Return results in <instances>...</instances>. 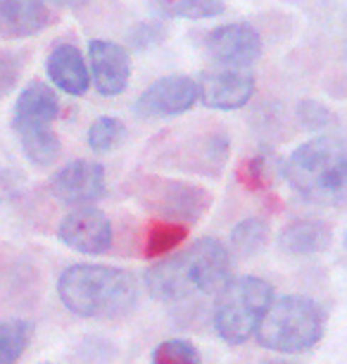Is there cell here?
Returning a JSON list of instances; mask_svg holds the SVG:
<instances>
[{
    "label": "cell",
    "instance_id": "cell-1",
    "mask_svg": "<svg viewBox=\"0 0 347 364\" xmlns=\"http://www.w3.org/2000/svg\"><path fill=\"white\" fill-rule=\"evenodd\" d=\"M57 295L77 317L121 319L138 305V281L119 267L74 264L57 279Z\"/></svg>",
    "mask_w": 347,
    "mask_h": 364
},
{
    "label": "cell",
    "instance_id": "cell-2",
    "mask_svg": "<svg viewBox=\"0 0 347 364\" xmlns=\"http://www.w3.org/2000/svg\"><path fill=\"white\" fill-rule=\"evenodd\" d=\"M285 176L302 198L321 205H340L347 191V153L338 136H319L285 162Z\"/></svg>",
    "mask_w": 347,
    "mask_h": 364
},
{
    "label": "cell",
    "instance_id": "cell-3",
    "mask_svg": "<svg viewBox=\"0 0 347 364\" xmlns=\"http://www.w3.org/2000/svg\"><path fill=\"white\" fill-rule=\"evenodd\" d=\"M255 333L271 353H307L324 336V310L304 295H285L271 302Z\"/></svg>",
    "mask_w": 347,
    "mask_h": 364
},
{
    "label": "cell",
    "instance_id": "cell-4",
    "mask_svg": "<svg viewBox=\"0 0 347 364\" xmlns=\"http://www.w3.org/2000/svg\"><path fill=\"white\" fill-rule=\"evenodd\" d=\"M274 302V288L260 277L231 279L219 293L214 328L228 346H243L253 338L262 317Z\"/></svg>",
    "mask_w": 347,
    "mask_h": 364
},
{
    "label": "cell",
    "instance_id": "cell-5",
    "mask_svg": "<svg viewBox=\"0 0 347 364\" xmlns=\"http://www.w3.org/2000/svg\"><path fill=\"white\" fill-rule=\"evenodd\" d=\"M133 196L141 203V208L160 217V222H174L186 226L205 217V212L212 205V193L207 188L155 174L136 178Z\"/></svg>",
    "mask_w": 347,
    "mask_h": 364
},
{
    "label": "cell",
    "instance_id": "cell-6",
    "mask_svg": "<svg viewBox=\"0 0 347 364\" xmlns=\"http://www.w3.org/2000/svg\"><path fill=\"white\" fill-rule=\"evenodd\" d=\"M231 250L216 238H200L183 255L188 284L193 291L205 295H219L231 281Z\"/></svg>",
    "mask_w": 347,
    "mask_h": 364
},
{
    "label": "cell",
    "instance_id": "cell-7",
    "mask_svg": "<svg viewBox=\"0 0 347 364\" xmlns=\"http://www.w3.org/2000/svg\"><path fill=\"white\" fill-rule=\"evenodd\" d=\"M105 167L93 160H74L50 178V191L60 203L72 208H91L105 196Z\"/></svg>",
    "mask_w": 347,
    "mask_h": 364
},
{
    "label": "cell",
    "instance_id": "cell-8",
    "mask_svg": "<svg viewBox=\"0 0 347 364\" xmlns=\"http://www.w3.org/2000/svg\"><path fill=\"white\" fill-rule=\"evenodd\" d=\"M197 102V84L186 74H169L153 81L136 100V114L145 119H165L188 112Z\"/></svg>",
    "mask_w": 347,
    "mask_h": 364
},
{
    "label": "cell",
    "instance_id": "cell-9",
    "mask_svg": "<svg viewBox=\"0 0 347 364\" xmlns=\"http://www.w3.org/2000/svg\"><path fill=\"white\" fill-rule=\"evenodd\" d=\"M67 248L84 255H103L112 248V222L98 208H77L57 226Z\"/></svg>",
    "mask_w": 347,
    "mask_h": 364
},
{
    "label": "cell",
    "instance_id": "cell-10",
    "mask_svg": "<svg viewBox=\"0 0 347 364\" xmlns=\"http://www.w3.org/2000/svg\"><path fill=\"white\" fill-rule=\"evenodd\" d=\"M205 50L212 55L216 63L226 65L231 70H241V67H248L260 60L262 36L248 22L224 24L207 33Z\"/></svg>",
    "mask_w": 347,
    "mask_h": 364
},
{
    "label": "cell",
    "instance_id": "cell-11",
    "mask_svg": "<svg viewBox=\"0 0 347 364\" xmlns=\"http://www.w3.org/2000/svg\"><path fill=\"white\" fill-rule=\"evenodd\" d=\"M197 84V100H202L212 109H238L248 105L255 93V77L243 70H221L202 72Z\"/></svg>",
    "mask_w": 347,
    "mask_h": 364
},
{
    "label": "cell",
    "instance_id": "cell-12",
    "mask_svg": "<svg viewBox=\"0 0 347 364\" xmlns=\"http://www.w3.org/2000/svg\"><path fill=\"white\" fill-rule=\"evenodd\" d=\"M226 160H228V139L221 132L190 136L183 146L169 150L167 157V162L174 164V169L200 171V174L207 176H219Z\"/></svg>",
    "mask_w": 347,
    "mask_h": 364
},
{
    "label": "cell",
    "instance_id": "cell-13",
    "mask_svg": "<svg viewBox=\"0 0 347 364\" xmlns=\"http://www.w3.org/2000/svg\"><path fill=\"white\" fill-rule=\"evenodd\" d=\"M88 55H91L88 74L93 77L98 93L105 98L124 93L131 79V58L124 48L112 41H91Z\"/></svg>",
    "mask_w": 347,
    "mask_h": 364
},
{
    "label": "cell",
    "instance_id": "cell-14",
    "mask_svg": "<svg viewBox=\"0 0 347 364\" xmlns=\"http://www.w3.org/2000/svg\"><path fill=\"white\" fill-rule=\"evenodd\" d=\"M53 22V8L43 0H0V38L36 36Z\"/></svg>",
    "mask_w": 347,
    "mask_h": 364
},
{
    "label": "cell",
    "instance_id": "cell-15",
    "mask_svg": "<svg viewBox=\"0 0 347 364\" xmlns=\"http://www.w3.org/2000/svg\"><path fill=\"white\" fill-rule=\"evenodd\" d=\"M45 72L62 93L84 95L88 86H91V74H88L86 60L74 43L53 46V50L45 60Z\"/></svg>",
    "mask_w": 347,
    "mask_h": 364
},
{
    "label": "cell",
    "instance_id": "cell-16",
    "mask_svg": "<svg viewBox=\"0 0 347 364\" xmlns=\"http://www.w3.org/2000/svg\"><path fill=\"white\" fill-rule=\"evenodd\" d=\"M278 243L290 255H316L331 248L333 226L316 217L292 219L288 226H283Z\"/></svg>",
    "mask_w": 347,
    "mask_h": 364
},
{
    "label": "cell",
    "instance_id": "cell-17",
    "mask_svg": "<svg viewBox=\"0 0 347 364\" xmlns=\"http://www.w3.org/2000/svg\"><path fill=\"white\" fill-rule=\"evenodd\" d=\"M60 117L57 93L43 81H31L24 86L15 102L12 124H53Z\"/></svg>",
    "mask_w": 347,
    "mask_h": 364
},
{
    "label": "cell",
    "instance_id": "cell-18",
    "mask_svg": "<svg viewBox=\"0 0 347 364\" xmlns=\"http://www.w3.org/2000/svg\"><path fill=\"white\" fill-rule=\"evenodd\" d=\"M22 153L36 167H50L62 155V141L55 134L53 124H12Z\"/></svg>",
    "mask_w": 347,
    "mask_h": 364
},
{
    "label": "cell",
    "instance_id": "cell-19",
    "mask_svg": "<svg viewBox=\"0 0 347 364\" xmlns=\"http://www.w3.org/2000/svg\"><path fill=\"white\" fill-rule=\"evenodd\" d=\"M148 288H150L153 298L165 302L183 298L190 291L186 269H183V255L153 267L150 274H148Z\"/></svg>",
    "mask_w": 347,
    "mask_h": 364
},
{
    "label": "cell",
    "instance_id": "cell-20",
    "mask_svg": "<svg viewBox=\"0 0 347 364\" xmlns=\"http://www.w3.org/2000/svg\"><path fill=\"white\" fill-rule=\"evenodd\" d=\"M190 233V226L186 224H174V222H153L148 226V233H145V243H143V255L148 259H155V257H162L167 252L176 250L183 240L188 238Z\"/></svg>",
    "mask_w": 347,
    "mask_h": 364
},
{
    "label": "cell",
    "instance_id": "cell-21",
    "mask_svg": "<svg viewBox=\"0 0 347 364\" xmlns=\"http://www.w3.org/2000/svg\"><path fill=\"white\" fill-rule=\"evenodd\" d=\"M269 243V224L262 217H248L231 231V248L238 257H253Z\"/></svg>",
    "mask_w": 347,
    "mask_h": 364
},
{
    "label": "cell",
    "instance_id": "cell-22",
    "mask_svg": "<svg viewBox=\"0 0 347 364\" xmlns=\"http://www.w3.org/2000/svg\"><path fill=\"white\" fill-rule=\"evenodd\" d=\"M33 326L26 319L0 321V364H17L29 348Z\"/></svg>",
    "mask_w": 347,
    "mask_h": 364
},
{
    "label": "cell",
    "instance_id": "cell-23",
    "mask_svg": "<svg viewBox=\"0 0 347 364\" xmlns=\"http://www.w3.org/2000/svg\"><path fill=\"white\" fill-rule=\"evenodd\" d=\"M160 10L179 19H209L224 15V0H158Z\"/></svg>",
    "mask_w": 347,
    "mask_h": 364
},
{
    "label": "cell",
    "instance_id": "cell-24",
    "mask_svg": "<svg viewBox=\"0 0 347 364\" xmlns=\"http://www.w3.org/2000/svg\"><path fill=\"white\" fill-rule=\"evenodd\" d=\"M124 134V122L117 119V117H98L88 129V146L95 153H110L117 143H121Z\"/></svg>",
    "mask_w": 347,
    "mask_h": 364
},
{
    "label": "cell",
    "instance_id": "cell-25",
    "mask_svg": "<svg viewBox=\"0 0 347 364\" xmlns=\"http://www.w3.org/2000/svg\"><path fill=\"white\" fill-rule=\"evenodd\" d=\"M153 364H202V360L193 343L172 338V341L160 343V346L155 348Z\"/></svg>",
    "mask_w": 347,
    "mask_h": 364
},
{
    "label": "cell",
    "instance_id": "cell-26",
    "mask_svg": "<svg viewBox=\"0 0 347 364\" xmlns=\"http://www.w3.org/2000/svg\"><path fill=\"white\" fill-rule=\"evenodd\" d=\"M269 162L267 157L255 155L238 164V181L248 191H267L269 188Z\"/></svg>",
    "mask_w": 347,
    "mask_h": 364
},
{
    "label": "cell",
    "instance_id": "cell-27",
    "mask_svg": "<svg viewBox=\"0 0 347 364\" xmlns=\"http://www.w3.org/2000/svg\"><path fill=\"white\" fill-rule=\"evenodd\" d=\"M297 117H300V124L304 129H329L338 124V117L333 114V109L316 100H302L297 107Z\"/></svg>",
    "mask_w": 347,
    "mask_h": 364
},
{
    "label": "cell",
    "instance_id": "cell-28",
    "mask_svg": "<svg viewBox=\"0 0 347 364\" xmlns=\"http://www.w3.org/2000/svg\"><path fill=\"white\" fill-rule=\"evenodd\" d=\"M19 58L8 50H0V98H5L19 81Z\"/></svg>",
    "mask_w": 347,
    "mask_h": 364
},
{
    "label": "cell",
    "instance_id": "cell-29",
    "mask_svg": "<svg viewBox=\"0 0 347 364\" xmlns=\"http://www.w3.org/2000/svg\"><path fill=\"white\" fill-rule=\"evenodd\" d=\"M43 3L48 5V8H79V5H84L88 3V0H43Z\"/></svg>",
    "mask_w": 347,
    "mask_h": 364
},
{
    "label": "cell",
    "instance_id": "cell-30",
    "mask_svg": "<svg viewBox=\"0 0 347 364\" xmlns=\"http://www.w3.org/2000/svg\"><path fill=\"white\" fill-rule=\"evenodd\" d=\"M262 364H292V362H283V360H267V362H262Z\"/></svg>",
    "mask_w": 347,
    "mask_h": 364
}]
</instances>
